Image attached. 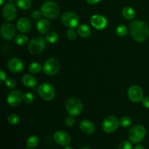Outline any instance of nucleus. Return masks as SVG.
<instances>
[{"label":"nucleus","instance_id":"obj_1","mask_svg":"<svg viewBox=\"0 0 149 149\" xmlns=\"http://www.w3.org/2000/svg\"><path fill=\"white\" fill-rule=\"evenodd\" d=\"M132 37L138 42H143L149 36V26L146 22L135 20L130 26Z\"/></svg>","mask_w":149,"mask_h":149},{"label":"nucleus","instance_id":"obj_2","mask_svg":"<svg viewBox=\"0 0 149 149\" xmlns=\"http://www.w3.org/2000/svg\"><path fill=\"white\" fill-rule=\"evenodd\" d=\"M41 12L47 18L55 19L60 14V7L55 1H46L41 7Z\"/></svg>","mask_w":149,"mask_h":149},{"label":"nucleus","instance_id":"obj_3","mask_svg":"<svg viewBox=\"0 0 149 149\" xmlns=\"http://www.w3.org/2000/svg\"><path fill=\"white\" fill-rule=\"evenodd\" d=\"M46 40L41 36L33 38L28 44V50L33 55H39L45 50Z\"/></svg>","mask_w":149,"mask_h":149},{"label":"nucleus","instance_id":"obj_4","mask_svg":"<svg viewBox=\"0 0 149 149\" xmlns=\"http://www.w3.org/2000/svg\"><path fill=\"white\" fill-rule=\"evenodd\" d=\"M146 134V130L142 125H134L131 127L128 132V137L130 140L134 143H141L144 139Z\"/></svg>","mask_w":149,"mask_h":149},{"label":"nucleus","instance_id":"obj_5","mask_svg":"<svg viewBox=\"0 0 149 149\" xmlns=\"http://www.w3.org/2000/svg\"><path fill=\"white\" fill-rule=\"evenodd\" d=\"M65 109L71 116H78L83 110V104L79 99L77 97L68 98L65 102Z\"/></svg>","mask_w":149,"mask_h":149},{"label":"nucleus","instance_id":"obj_6","mask_svg":"<svg viewBox=\"0 0 149 149\" xmlns=\"http://www.w3.org/2000/svg\"><path fill=\"white\" fill-rule=\"evenodd\" d=\"M37 91L39 96L47 101L52 100L55 97V88L49 83H42L39 86Z\"/></svg>","mask_w":149,"mask_h":149},{"label":"nucleus","instance_id":"obj_7","mask_svg":"<svg viewBox=\"0 0 149 149\" xmlns=\"http://www.w3.org/2000/svg\"><path fill=\"white\" fill-rule=\"evenodd\" d=\"M120 125V121L113 115L106 116L102 124L103 130L107 133H111L116 131Z\"/></svg>","mask_w":149,"mask_h":149},{"label":"nucleus","instance_id":"obj_8","mask_svg":"<svg viewBox=\"0 0 149 149\" xmlns=\"http://www.w3.org/2000/svg\"><path fill=\"white\" fill-rule=\"evenodd\" d=\"M60 69V62L57 58H50L45 61L43 65V71L48 76L55 75Z\"/></svg>","mask_w":149,"mask_h":149},{"label":"nucleus","instance_id":"obj_9","mask_svg":"<svg viewBox=\"0 0 149 149\" xmlns=\"http://www.w3.org/2000/svg\"><path fill=\"white\" fill-rule=\"evenodd\" d=\"M61 22L66 27L69 29H74L78 26L79 18L76 13L72 12H66L61 17Z\"/></svg>","mask_w":149,"mask_h":149},{"label":"nucleus","instance_id":"obj_10","mask_svg":"<svg viewBox=\"0 0 149 149\" xmlns=\"http://www.w3.org/2000/svg\"><path fill=\"white\" fill-rule=\"evenodd\" d=\"M127 96L131 101L138 103L143 99V91L139 86L132 85L128 89Z\"/></svg>","mask_w":149,"mask_h":149},{"label":"nucleus","instance_id":"obj_11","mask_svg":"<svg viewBox=\"0 0 149 149\" xmlns=\"http://www.w3.org/2000/svg\"><path fill=\"white\" fill-rule=\"evenodd\" d=\"M17 15V8L12 2L7 3L3 7L2 16L7 21H12Z\"/></svg>","mask_w":149,"mask_h":149},{"label":"nucleus","instance_id":"obj_12","mask_svg":"<svg viewBox=\"0 0 149 149\" xmlns=\"http://www.w3.org/2000/svg\"><path fill=\"white\" fill-rule=\"evenodd\" d=\"M92 26L96 30H103L107 26L108 20L106 17L100 15H93L90 18Z\"/></svg>","mask_w":149,"mask_h":149},{"label":"nucleus","instance_id":"obj_13","mask_svg":"<svg viewBox=\"0 0 149 149\" xmlns=\"http://www.w3.org/2000/svg\"><path fill=\"white\" fill-rule=\"evenodd\" d=\"M16 33L15 28L12 23H4L1 27V35L6 40H10L15 36Z\"/></svg>","mask_w":149,"mask_h":149},{"label":"nucleus","instance_id":"obj_14","mask_svg":"<svg viewBox=\"0 0 149 149\" xmlns=\"http://www.w3.org/2000/svg\"><path fill=\"white\" fill-rule=\"evenodd\" d=\"M23 100V94L19 90H13L8 94L7 102L9 106L15 107L19 106Z\"/></svg>","mask_w":149,"mask_h":149},{"label":"nucleus","instance_id":"obj_15","mask_svg":"<svg viewBox=\"0 0 149 149\" xmlns=\"http://www.w3.org/2000/svg\"><path fill=\"white\" fill-rule=\"evenodd\" d=\"M54 140L58 145L66 146L71 142V137L65 131H57L54 134Z\"/></svg>","mask_w":149,"mask_h":149},{"label":"nucleus","instance_id":"obj_16","mask_svg":"<svg viewBox=\"0 0 149 149\" xmlns=\"http://www.w3.org/2000/svg\"><path fill=\"white\" fill-rule=\"evenodd\" d=\"M7 68L13 73H20L24 68L23 62L17 58H12L7 62Z\"/></svg>","mask_w":149,"mask_h":149},{"label":"nucleus","instance_id":"obj_17","mask_svg":"<svg viewBox=\"0 0 149 149\" xmlns=\"http://www.w3.org/2000/svg\"><path fill=\"white\" fill-rule=\"evenodd\" d=\"M16 28L21 33H28L31 29V23L29 19L26 17H21L17 20Z\"/></svg>","mask_w":149,"mask_h":149},{"label":"nucleus","instance_id":"obj_18","mask_svg":"<svg viewBox=\"0 0 149 149\" xmlns=\"http://www.w3.org/2000/svg\"><path fill=\"white\" fill-rule=\"evenodd\" d=\"M79 127L84 133L87 134V135H91L95 130V127L94 124L91 121L87 120V119H84L80 122Z\"/></svg>","mask_w":149,"mask_h":149},{"label":"nucleus","instance_id":"obj_19","mask_svg":"<svg viewBox=\"0 0 149 149\" xmlns=\"http://www.w3.org/2000/svg\"><path fill=\"white\" fill-rule=\"evenodd\" d=\"M36 29L40 33L45 34L48 33L49 29H50V23L47 19L41 18L36 24Z\"/></svg>","mask_w":149,"mask_h":149},{"label":"nucleus","instance_id":"obj_20","mask_svg":"<svg viewBox=\"0 0 149 149\" xmlns=\"http://www.w3.org/2000/svg\"><path fill=\"white\" fill-rule=\"evenodd\" d=\"M22 82L26 87L29 88H33L37 85L36 79L31 74H25L22 78Z\"/></svg>","mask_w":149,"mask_h":149},{"label":"nucleus","instance_id":"obj_21","mask_svg":"<svg viewBox=\"0 0 149 149\" xmlns=\"http://www.w3.org/2000/svg\"><path fill=\"white\" fill-rule=\"evenodd\" d=\"M77 33L80 36L83 38H87L91 34V29L86 24H81L77 28Z\"/></svg>","mask_w":149,"mask_h":149},{"label":"nucleus","instance_id":"obj_22","mask_svg":"<svg viewBox=\"0 0 149 149\" xmlns=\"http://www.w3.org/2000/svg\"><path fill=\"white\" fill-rule=\"evenodd\" d=\"M122 16L127 20H132L135 17V10L131 7H125L122 10Z\"/></svg>","mask_w":149,"mask_h":149},{"label":"nucleus","instance_id":"obj_23","mask_svg":"<svg viewBox=\"0 0 149 149\" xmlns=\"http://www.w3.org/2000/svg\"><path fill=\"white\" fill-rule=\"evenodd\" d=\"M15 42L17 45L23 47L29 44V39H28L27 36L25 35L24 33H20V34H18L16 36Z\"/></svg>","mask_w":149,"mask_h":149},{"label":"nucleus","instance_id":"obj_24","mask_svg":"<svg viewBox=\"0 0 149 149\" xmlns=\"http://www.w3.org/2000/svg\"><path fill=\"white\" fill-rule=\"evenodd\" d=\"M29 69L31 73L33 74H37L42 71V70L43 69L42 65H41L38 62H33L29 65Z\"/></svg>","mask_w":149,"mask_h":149},{"label":"nucleus","instance_id":"obj_25","mask_svg":"<svg viewBox=\"0 0 149 149\" xmlns=\"http://www.w3.org/2000/svg\"><path fill=\"white\" fill-rule=\"evenodd\" d=\"M58 34L55 31H50L48 32L45 37V40L47 43L49 44H54L58 40Z\"/></svg>","mask_w":149,"mask_h":149},{"label":"nucleus","instance_id":"obj_26","mask_svg":"<svg viewBox=\"0 0 149 149\" xmlns=\"http://www.w3.org/2000/svg\"><path fill=\"white\" fill-rule=\"evenodd\" d=\"M16 4L20 10H26L31 7V0H16Z\"/></svg>","mask_w":149,"mask_h":149},{"label":"nucleus","instance_id":"obj_27","mask_svg":"<svg viewBox=\"0 0 149 149\" xmlns=\"http://www.w3.org/2000/svg\"><path fill=\"white\" fill-rule=\"evenodd\" d=\"M39 139L37 136H31L27 140V146L29 148H33L39 145Z\"/></svg>","mask_w":149,"mask_h":149},{"label":"nucleus","instance_id":"obj_28","mask_svg":"<svg viewBox=\"0 0 149 149\" xmlns=\"http://www.w3.org/2000/svg\"><path fill=\"white\" fill-rule=\"evenodd\" d=\"M116 33L119 36L124 37V36H125L127 34L128 29L127 28V26H125V25H119V26L116 28Z\"/></svg>","mask_w":149,"mask_h":149},{"label":"nucleus","instance_id":"obj_29","mask_svg":"<svg viewBox=\"0 0 149 149\" xmlns=\"http://www.w3.org/2000/svg\"><path fill=\"white\" fill-rule=\"evenodd\" d=\"M119 121H120V125L123 127H128L132 125V119L129 116H122Z\"/></svg>","mask_w":149,"mask_h":149},{"label":"nucleus","instance_id":"obj_30","mask_svg":"<svg viewBox=\"0 0 149 149\" xmlns=\"http://www.w3.org/2000/svg\"><path fill=\"white\" fill-rule=\"evenodd\" d=\"M20 119L19 116H17L15 113H11L7 117V122L11 125H16L20 122Z\"/></svg>","mask_w":149,"mask_h":149},{"label":"nucleus","instance_id":"obj_31","mask_svg":"<svg viewBox=\"0 0 149 149\" xmlns=\"http://www.w3.org/2000/svg\"><path fill=\"white\" fill-rule=\"evenodd\" d=\"M23 100L26 103H31L34 100V95L31 93H25L23 95Z\"/></svg>","mask_w":149,"mask_h":149},{"label":"nucleus","instance_id":"obj_32","mask_svg":"<svg viewBox=\"0 0 149 149\" xmlns=\"http://www.w3.org/2000/svg\"><path fill=\"white\" fill-rule=\"evenodd\" d=\"M5 85L7 88L13 90V89L15 88L17 86V81L13 78L7 79V80L5 81Z\"/></svg>","mask_w":149,"mask_h":149},{"label":"nucleus","instance_id":"obj_33","mask_svg":"<svg viewBox=\"0 0 149 149\" xmlns=\"http://www.w3.org/2000/svg\"><path fill=\"white\" fill-rule=\"evenodd\" d=\"M77 34L78 33L74 29H69L67 31V37L70 40H75L77 39Z\"/></svg>","mask_w":149,"mask_h":149},{"label":"nucleus","instance_id":"obj_34","mask_svg":"<svg viewBox=\"0 0 149 149\" xmlns=\"http://www.w3.org/2000/svg\"><path fill=\"white\" fill-rule=\"evenodd\" d=\"M65 124L68 127H71L74 126V124H75V119H74V116L69 115L68 116H67L65 120Z\"/></svg>","mask_w":149,"mask_h":149},{"label":"nucleus","instance_id":"obj_35","mask_svg":"<svg viewBox=\"0 0 149 149\" xmlns=\"http://www.w3.org/2000/svg\"><path fill=\"white\" fill-rule=\"evenodd\" d=\"M118 149H132V146L129 141H124L120 143Z\"/></svg>","mask_w":149,"mask_h":149},{"label":"nucleus","instance_id":"obj_36","mask_svg":"<svg viewBox=\"0 0 149 149\" xmlns=\"http://www.w3.org/2000/svg\"><path fill=\"white\" fill-rule=\"evenodd\" d=\"M42 15V13L41 12V10H34V11L32 13V17L34 19H40L41 16Z\"/></svg>","mask_w":149,"mask_h":149},{"label":"nucleus","instance_id":"obj_37","mask_svg":"<svg viewBox=\"0 0 149 149\" xmlns=\"http://www.w3.org/2000/svg\"><path fill=\"white\" fill-rule=\"evenodd\" d=\"M142 105L146 109H149V97H145L142 100Z\"/></svg>","mask_w":149,"mask_h":149},{"label":"nucleus","instance_id":"obj_38","mask_svg":"<svg viewBox=\"0 0 149 149\" xmlns=\"http://www.w3.org/2000/svg\"><path fill=\"white\" fill-rule=\"evenodd\" d=\"M0 79H1V84L5 82V81L7 80V75L3 70L0 71Z\"/></svg>","mask_w":149,"mask_h":149},{"label":"nucleus","instance_id":"obj_39","mask_svg":"<svg viewBox=\"0 0 149 149\" xmlns=\"http://www.w3.org/2000/svg\"><path fill=\"white\" fill-rule=\"evenodd\" d=\"M87 3H89L90 4H96L97 3L100 2L101 0H86Z\"/></svg>","mask_w":149,"mask_h":149},{"label":"nucleus","instance_id":"obj_40","mask_svg":"<svg viewBox=\"0 0 149 149\" xmlns=\"http://www.w3.org/2000/svg\"><path fill=\"white\" fill-rule=\"evenodd\" d=\"M135 149H145V148H144V147L143 146L138 145V146H137L136 147H135Z\"/></svg>","mask_w":149,"mask_h":149},{"label":"nucleus","instance_id":"obj_41","mask_svg":"<svg viewBox=\"0 0 149 149\" xmlns=\"http://www.w3.org/2000/svg\"><path fill=\"white\" fill-rule=\"evenodd\" d=\"M63 149H74L72 147L69 146H64Z\"/></svg>","mask_w":149,"mask_h":149},{"label":"nucleus","instance_id":"obj_42","mask_svg":"<svg viewBox=\"0 0 149 149\" xmlns=\"http://www.w3.org/2000/svg\"><path fill=\"white\" fill-rule=\"evenodd\" d=\"M4 0H0V4H1V5H2L3 3H4Z\"/></svg>","mask_w":149,"mask_h":149},{"label":"nucleus","instance_id":"obj_43","mask_svg":"<svg viewBox=\"0 0 149 149\" xmlns=\"http://www.w3.org/2000/svg\"><path fill=\"white\" fill-rule=\"evenodd\" d=\"M81 149H91V148H89V147H84V148H82Z\"/></svg>","mask_w":149,"mask_h":149},{"label":"nucleus","instance_id":"obj_44","mask_svg":"<svg viewBox=\"0 0 149 149\" xmlns=\"http://www.w3.org/2000/svg\"><path fill=\"white\" fill-rule=\"evenodd\" d=\"M8 1H10V2H13V1H15V0H8Z\"/></svg>","mask_w":149,"mask_h":149},{"label":"nucleus","instance_id":"obj_45","mask_svg":"<svg viewBox=\"0 0 149 149\" xmlns=\"http://www.w3.org/2000/svg\"><path fill=\"white\" fill-rule=\"evenodd\" d=\"M26 149H30V148H26Z\"/></svg>","mask_w":149,"mask_h":149}]
</instances>
